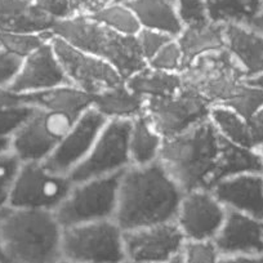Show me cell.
Wrapping results in <instances>:
<instances>
[{
	"instance_id": "836d02e7",
	"label": "cell",
	"mask_w": 263,
	"mask_h": 263,
	"mask_svg": "<svg viewBox=\"0 0 263 263\" xmlns=\"http://www.w3.org/2000/svg\"><path fill=\"white\" fill-rule=\"evenodd\" d=\"M21 165L22 161L12 153V150L0 156V209L9 205L12 190Z\"/></svg>"
},
{
	"instance_id": "9a60e30c",
	"label": "cell",
	"mask_w": 263,
	"mask_h": 263,
	"mask_svg": "<svg viewBox=\"0 0 263 263\" xmlns=\"http://www.w3.org/2000/svg\"><path fill=\"white\" fill-rule=\"evenodd\" d=\"M106 123L107 120L96 108H88L74 121L60 145L43 164L54 173L69 176L87 158Z\"/></svg>"
},
{
	"instance_id": "60d3db41",
	"label": "cell",
	"mask_w": 263,
	"mask_h": 263,
	"mask_svg": "<svg viewBox=\"0 0 263 263\" xmlns=\"http://www.w3.org/2000/svg\"><path fill=\"white\" fill-rule=\"evenodd\" d=\"M253 147L259 150L263 147V106L247 119Z\"/></svg>"
},
{
	"instance_id": "cb8c5ba5",
	"label": "cell",
	"mask_w": 263,
	"mask_h": 263,
	"mask_svg": "<svg viewBox=\"0 0 263 263\" xmlns=\"http://www.w3.org/2000/svg\"><path fill=\"white\" fill-rule=\"evenodd\" d=\"M146 100L126 87L125 82L93 96L92 107L106 120H133L145 112Z\"/></svg>"
},
{
	"instance_id": "bcb514c9",
	"label": "cell",
	"mask_w": 263,
	"mask_h": 263,
	"mask_svg": "<svg viewBox=\"0 0 263 263\" xmlns=\"http://www.w3.org/2000/svg\"><path fill=\"white\" fill-rule=\"evenodd\" d=\"M9 150H11V140H8V138H0V156L4 155Z\"/></svg>"
},
{
	"instance_id": "7a4b0ae2",
	"label": "cell",
	"mask_w": 263,
	"mask_h": 263,
	"mask_svg": "<svg viewBox=\"0 0 263 263\" xmlns=\"http://www.w3.org/2000/svg\"><path fill=\"white\" fill-rule=\"evenodd\" d=\"M62 231L54 212L13 206L0 209L6 262L55 263L62 258Z\"/></svg>"
},
{
	"instance_id": "277c9868",
	"label": "cell",
	"mask_w": 263,
	"mask_h": 263,
	"mask_svg": "<svg viewBox=\"0 0 263 263\" xmlns=\"http://www.w3.org/2000/svg\"><path fill=\"white\" fill-rule=\"evenodd\" d=\"M50 31L69 44L110 63L124 80L146 66L136 36L119 34L89 14L55 20Z\"/></svg>"
},
{
	"instance_id": "74e56055",
	"label": "cell",
	"mask_w": 263,
	"mask_h": 263,
	"mask_svg": "<svg viewBox=\"0 0 263 263\" xmlns=\"http://www.w3.org/2000/svg\"><path fill=\"white\" fill-rule=\"evenodd\" d=\"M24 58L0 48V88H11L21 70Z\"/></svg>"
},
{
	"instance_id": "7dc6e473",
	"label": "cell",
	"mask_w": 263,
	"mask_h": 263,
	"mask_svg": "<svg viewBox=\"0 0 263 263\" xmlns=\"http://www.w3.org/2000/svg\"><path fill=\"white\" fill-rule=\"evenodd\" d=\"M252 27L253 29L258 30V31L263 32V8H262V12H260L259 16H258V18L255 20L254 24L252 25Z\"/></svg>"
},
{
	"instance_id": "3957f363",
	"label": "cell",
	"mask_w": 263,
	"mask_h": 263,
	"mask_svg": "<svg viewBox=\"0 0 263 263\" xmlns=\"http://www.w3.org/2000/svg\"><path fill=\"white\" fill-rule=\"evenodd\" d=\"M221 145L222 136L208 119L164 140L159 161L183 192L211 190Z\"/></svg>"
},
{
	"instance_id": "816d5d0a",
	"label": "cell",
	"mask_w": 263,
	"mask_h": 263,
	"mask_svg": "<svg viewBox=\"0 0 263 263\" xmlns=\"http://www.w3.org/2000/svg\"><path fill=\"white\" fill-rule=\"evenodd\" d=\"M259 154H260V158H262V163H263V147L262 148H259ZM262 176H263V171H262Z\"/></svg>"
},
{
	"instance_id": "ab89813d",
	"label": "cell",
	"mask_w": 263,
	"mask_h": 263,
	"mask_svg": "<svg viewBox=\"0 0 263 263\" xmlns=\"http://www.w3.org/2000/svg\"><path fill=\"white\" fill-rule=\"evenodd\" d=\"M36 8L54 20L72 16L71 0H30Z\"/></svg>"
},
{
	"instance_id": "6da1fadb",
	"label": "cell",
	"mask_w": 263,
	"mask_h": 263,
	"mask_svg": "<svg viewBox=\"0 0 263 263\" xmlns=\"http://www.w3.org/2000/svg\"><path fill=\"white\" fill-rule=\"evenodd\" d=\"M184 192L160 161L123 171L114 219L123 231L176 219Z\"/></svg>"
},
{
	"instance_id": "f5cc1de1",
	"label": "cell",
	"mask_w": 263,
	"mask_h": 263,
	"mask_svg": "<svg viewBox=\"0 0 263 263\" xmlns=\"http://www.w3.org/2000/svg\"><path fill=\"white\" fill-rule=\"evenodd\" d=\"M114 2H125V0H114Z\"/></svg>"
},
{
	"instance_id": "2e32d148",
	"label": "cell",
	"mask_w": 263,
	"mask_h": 263,
	"mask_svg": "<svg viewBox=\"0 0 263 263\" xmlns=\"http://www.w3.org/2000/svg\"><path fill=\"white\" fill-rule=\"evenodd\" d=\"M63 84H69V82L53 50L52 43L48 42L24 58L21 70L9 89L18 95H30Z\"/></svg>"
},
{
	"instance_id": "9c48e42d",
	"label": "cell",
	"mask_w": 263,
	"mask_h": 263,
	"mask_svg": "<svg viewBox=\"0 0 263 263\" xmlns=\"http://www.w3.org/2000/svg\"><path fill=\"white\" fill-rule=\"evenodd\" d=\"M130 121L107 120L87 158L69 173L74 183L119 173L130 165Z\"/></svg>"
},
{
	"instance_id": "11a10c76",
	"label": "cell",
	"mask_w": 263,
	"mask_h": 263,
	"mask_svg": "<svg viewBox=\"0 0 263 263\" xmlns=\"http://www.w3.org/2000/svg\"><path fill=\"white\" fill-rule=\"evenodd\" d=\"M0 48H2V45H0Z\"/></svg>"
},
{
	"instance_id": "484cf974",
	"label": "cell",
	"mask_w": 263,
	"mask_h": 263,
	"mask_svg": "<svg viewBox=\"0 0 263 263\" xmlns=\"http://www.w3.org/2000/svg\"><path fill=\"white\" fill-rule=\"evenodd\" d=\"M263 171V163L260 154L254 148H247L235 145L222 137L221 153L217 161L216 172L213 176L212 189L219 181L241 173H260ZM211 189V190H212Z\"/></svg>"
},
{
	"instance_id": "7c38bea8",
	"label": "cell",
	"mask_w": 263,
	"mask_h": 263,
	"mask_svg": "<svg viewBox=\"0 0 263 263\" xmlns=\"http://www.w3.org/2000/svg\"><path fill=\"white\" fill-rule=\"evenodd\" d=\"M50 43L69 84L92 97L124 82L121 75L106 61L54 35Z\"/></svg>"
},
{
	"instance_id": "d6986e66",
	"label": "cell",
	"mask_w": 263,
	"mask_h": 263,
	"mask_svg": "<svg viewBox=\"0 0 263 263\" xmlns=\"http://www.w3.org/2000/svg\"><path fill=\"white\" fill-rule=\"evenodd\" d=\"M226 49L247 79L263 74V32L242 25H224Z\"/></svg>"
},
{
	"instance_id": "4dcf8cb0",
	"label": "cell",
	"mask_w": 263,
	"mask_h": 263,
	"mask_svg": "<svg viewBox=\"0 0 263 263\" xmlns=\"http://www.w3.org/2000/svg\"><path fill=\"white\" fill-rule=\"evenodd\" d=\"M53 37V32H0V45L4 49L25 58L34 50L47 44Z\"/></svg>"
},
{
	"instance_id": "603a6c76",
	"label": "cell",
	"mask_w": 263,
	"mask_h": 263,
	"mask_svg": "<svg viewBox=\"0 0 263 263\" xmlns=\"http://www.w3.org/2000/svg\"><path fill=\"white\" fill-rule=\"evenodd\" d=\"M176 39L183 53L184 67L206 53L226 48L224 25L214 24L208 20L200 24L184 25L183 30Z\"/></svg>"
},
{
	"instance_id": "f35d334b",
	"label": "cell",
	"mask_w": 263,
	"mask_h": 263,
	"mask_svg": "<svg viewBox=\"0 0 263 263\" xmlns=\"http://www.w3.org/2000/svg\"><path fill=\"white\" fill-rule=\"evenodd\" d=\"M176 3L184 25L200 24L208 20L204 0H176Z\"/></svg>"
},
{
	"instance_id": "f546056e",
	"label": "cell",
	"mask_w": 263,
	"mask_h": 263,
	"mask_svg": "<svg viewBox=\"0 0 263 263\" xmlns=\"http://www.w3.org/2000/svg\"><path fill=\"white\" fill-rule=\"evenodd\" d=\"M89 16L108 29L126 36H136L141 30L137 17L124 2H111Z\"/></svg>"
},
{
	"instance_id": "7bdbcfd3",
	"label": "cell",
	"mask_w": 263,
	"mask_h": 263,
	"mask_svg": "<svg viewBox=\"0 0 263 263\" xmlns=\"http://www.w3.org/2000/svg\"><path fill=\"white\" fill-rule=\"evenodd\" d=\"M18 103H24L21 95L13 92L9 88H0V108L18 105Z\"/></svg>"
},
{
	"instance_id": "f907efd6",
	"label": "cell",
	"mask_w": 263,
	"mask_h": 263,
	"mask_svg": "<svg viewBox=\"0 0 263 263\" xmlns=\"http://www.w3.org/2000/svg\"><path fill=\"white\" fill-rule=\"evenodd\" d=\"M55 263H82V262H75V260L66 259V258H61V259H58Z\"/></svg>"
},
{
	"instance_id": "8fae6325",
	"label": "cell",
	"mask_w": 263,
	"mask_h": 263,
	"mask_svg": "<svg viewBox=\"0 0 263 263\" xmlns=\"http://www.w3.org/2000/svg\"><path fill=\"white\" fill-rule=\"evenodd\" d=\"M212 105L196 92L182 87L172 96L146 100L145 115L164 140L178 136L209 119Z\"/></svg>"
},
{
	"instance_id": "8992f818",
	"label": "cell",
	"mask_w": 263,
	"mask_h": 263,
	"mask_svg": "<svg viewBox=\"0 0 263 263\" xmlns=\"http://www.w3.org/2000/svg\"><path fill=\"white\" fill-rule=\"evenodd\" d=\"M62 258L82 263H125L123 230L115 219L65 227Z\"/></svg>"
},
{
	"instance_id": "e575fe53",
	"label": "cell",
	"mask_w": 263,
	"mask_h": 263,
	"mask_svg": "<svg viewBox=\"0 0 263 263\" xmlns=\"http://www.w3.org/2000/svg\"><path fill=\"white\" fill-rule=\"evenodd\" d=\"M146 65L156 70L181 74L184 67V60L177 39H172L166 43L151 60L147 61Z\"/></svg>"
},
{
	"instance_id": "b9f144b4",
	"label": "cell",
	"mask_w": 263,
	"mask_h": 263,
	"mask_svg": "<svg viewBox=\"0 0 263 263\" xmlns=\"http://www.w3.org/2000/svg\"><path fill=\"white\" fill-rule=\"evenodd\" d=\"M114 0H71L72 13L74 14H90L98 11L102 7L107 6Z\"/></svg>"
},
{
	"instance_id": "db71d44e",
	"label": "cell",
	"mask_w": 263,
	"mask_h": 263,
	"mask_svg": "<svg viewBox=\"0 0 263 263\" xmlns=\"http://www.w3.org/2000/svg\"><path fill=\"white\" fill-rule=\"evenodd\" d=\"M4 263H9V262H4Z\"/></svg>"
},
{
	"instance_id": "681fc988",
	"label": "cell",
	"mask_w": 263,
	"mask_h": 263,
	"mask_svg": "<svg viewBox=\"0 0 263 263\" xmlns=\"http://www.w3.org/2000/svg\"><path fill=\"white\" fill-rule=\"evenodd\" d=\"M6 262V255L3 250V242H2V235H0V263Z\"/></svg>"
},
{
	"instance_id": "e0dca14e",
	"label": "cell",
	"mask_w": 263,
	"mask_h": 263,
	"mask_svg": "<svg viewBox=\"0 0 263 263\" xmlns=\"http://www.w3.org/2000/svg\"><path fill=\"white\" fill-rule=\"evenodd\" d=\"M213 242L221 255L263 254V221L240 212L227 211Z\"/></svg>"
},
{
	"instance_id": "1f68e13d",
	"label": "cell",
	"mask_w": 263,
	"mask_h": 263,
	"mask_svg": "<svg viewBox=\"0 0 263 263\" xmlns=\"http://www.w3.org/2000/svg\"><path fill=\"white\" fill-rule=\"evenodd\" d=\"M36 108L27 103L0 108V138L11 140L30 119Z\"/></svg>"
},
{
	"instance_id": "d4e9b609",
	"label": "cell",
	"mask_w": 263,
	"mask_h": 263,
	"mask_svg": "<svg viewBox=\"0 0 263 263\" xmlns=\"http://www.w3.org/2000/svg\"><path fill=\"white\" fill-rule=\"evenodd\" d=\"M164 138L151 124L145 112L130 121L129 156L130 165L143 166L159 161Z\"/></svg>"
},
{
	"instance_id": "7402d4cb",
	"label": "cell",
	"mask_w": 263,
	"mask_h": 263,
	"mask_svg": "<svg viewBox=\"0 0 263 263\" xmlns=\"http://www.w3.org/2000/svg\"><path fill=\"white\" fill-rule=\"evenodd\" d=\"M54 21L30 0H0V32L49 31Z\"/></svg>"
},
{
	"instance_id": "5bb4252c",
	"label": "cell",
	"mask_w": 263,
	"mask_h": 263,
	"mask_svg": "<svg viewBox=\"0 0 263 263\" xmlns=\"http://www.w3.org/2000/svg\"><path fill=\"white\" fill-rule=\"evenodd\" d=\"M226 213L211 190H192L182 196L174 222L186 241H205L216 237Z\"/></svg>"
},
{
	"instance_id": "5b68a950",
	"label": "cell",
	"mask_w": 263,
	"mask_h": 263,
	"mask_svg": "<svg viewBox=\"0 0 263 263\" xmlns=\"http://www.w3.org/2000/svg\"><path fill=\"white\" fill-rule=\"evenodd\" d=\"M182 85L205 98L212 106L223 105L245 84L244 71L229 50L206 53L181 71Z\"/></svg>"
},
{
	"instance_id": "9f6ffc18",
	"label": "cell",
	"mask_w": 263,
	"mask_h": 263,
	"mask_svg": "<svg viewBox=\"0 0 263 263\" xmlns=\"http://www.w3.org/2000/svg\"><path fill=\"white\" fill-rule=\"evenodd\" d=\"M125 263H128V262H125Z\"/></svg>"
},
{
	"instance_id": "d6a6232c",
	"label": "cell",
	"mask_w": 263,
	"mask_h": 263,
	"mask_svg": "<svg viewBox=\"0 0 263 263\" xmlns=\"http://www.w3.org/2000/svg\"><path fill=\"white\" fill-rule=\"evenodd\" d=\"M223 106L232 108L244 119L250 118L263 106V89L249 85L245 80L241 89L223 103Z\"/></svg>"
},
{
	"instance_id": "52a82bcc",
	"label": "cell",
	"mask_w": 263,
	"mask_h": 263,
	"mask_svg": "<svg viewBox=\"0 0 263 263\" xmlns=\"http://www.w3.org/2000/svg\"><path fill=\"white\" fill-rule=\"evenodd\" d=\"M123 172L74 183L71 191L54 211L61 226L112 219L118 205V191Z\"/></svg>"
},
{
	"instance_id": "ba28073f",
	"label": "cell",
	"mask_w": 263,
	"mask_h": 263,
	"mask_svg": "<svg viewBox=\"0 0 263 263\" xmlns=\"http://www.w3.org/2000/svg\"><path fill=\"white\" fill-rule=\"evenodd\" d=\"M72 186L74 182L69 176L54 173L43 163H22L8 206L54 212L70 194Z\"/></svg>"
},
{
	"instance_id": "ee69618b",
	"label": "cell",
	"mask_w": 263,
	"mask_h": 263,
	"mask_svg": "<svg viewBox=\"0 0 263 263\" xmlns=\"http://www.w3.org/2000/svg\"><path fill=\"white\" fill-rule=\"evenodd\" d=\"M219 263H263V254L257 255H222Z\"/></svg>"
},
{
	"instance_id": "8d00e7d4",
	"label": "cell",
	"mask_w": 263,
	"mask_h": 263,
	"mask_svg": "<svg viewBox=\"0 0 263 263\" xmlns=\"http://www.w3.org/2000/svg\"><path fill=\"white\" fill-rule=\"evenodd\" d=\"M136 39H137L141 54L145 58L146 63H147V61L151 60L166 43L171 42L172 39H176V37H172L171 35H166L161 31H156V30L141 29L140 32L136 35Z\"/></svg>"
},
{
	"instance_id": "f6af8a7d",
	"label": "cell",
	"mask_w": 263,
	"mask_h": 263,
	"mask_svg": "<svg viewBox=\"0 0 263 263\" xmlns=\"http://www.w3.org/2000/svg\"><path fill=\"white\" fill-rule=\"evenodd\" d=\"M247 83L249 85H253V87H257L263 89V74L258 75V77L250 78V79H247Z\"/></svg>"
},
{
	"instance_id": "30bf717a",
	"label": "cell",
	"mask_w": 263,
	"mask_h": 263,
	"mask_svg": "<svg viewBox=\"0 0 263 263\" xmlns=\"http://www.w3.org/2000/svg\"><path fill=\"white\" fill-rule=\"evenodd\" d=\"M77 119L54 111L39 110L11 138V150L22 163H44Z\"/></svg>"
},
{
	"instance_id": "83f0119b",
	"label": "cell",
	"mask_w": 263,
	"mask_h": 263,
	"mask_svg": "<svg viewBox=\"0 0 263 263\" xmlns=\"http://www.w3.org/2000/svg\"><path fill=\"white\" fill-rule=\"evenodd\" d=\"M208 21L250 26L260 14L263 0H204Z\"/></svg>"
},
{
	"instance_id": "44dd1931",
	"label": "cell",
	"mask_w": 263,
	"mask_h": 263,
	"mask_svg": "<svg viewBox=\"0 0 263 263\" xmlns=\"http://www.w3.org/2000/svg\"><path fill=\"white\" fill-rule=\"evenodd\" d=\"M124 3L136 14L141 29L156 30L172 37L183 30L176 0H125Z\"/></svg>"
},
{
	"instance_id": "4316f807",
	"label": "cell",
	"mask_w": 263,
	"mask_h": 263,
	"mask_svg": "<svg viewBox=\"0 0 263 263\" xmlns=\"http://www.w3.org/2000/svg\"><path fill=\"white\" fill-rule=\"evenodd\" d=\"M124 82L129 89L145 100L172 96L183 87L179 72L156 70L147 65L126 78Z\"/></svg>"
},
{
	"instance_id": "ac0fdd59",
	"label": "cell",
	"mask_w": 263,
	"mask_h": 263,
	"mask_svg": "<svg viewBox=\"0 0 263 263\" xmlns=\"http://www.w3.org/2000/svg\"><path fill=\"white\" fill-rule=\"evenodd\" d=\"M227 211L240 212L263 221V176L241 173L219 181L211 190Z\"/></svg>"
},
{
	"instance_id": "f1b7e54d",
	"label": "cell",
	"mask_w": 263,
	"mask_h": 263,
	"mask_svg": "<svg viewBox=\"0 0 263 263\" xmlns=\"http://www.w3.org/2000/svg\"><path fill=\"white\" fill-rule=\"evenodd\" d=\"M209 120L219 135L235 145L254 148L250 138L247 119L223 105H213L209 112ZM255 150V148H254Z\"/></svg>"
},
{
	"instance_id": "d590c367",
	"label": "cell",
	"mask_w": 263,
	"mask_h": 263,
	"mask_svg": "<svg viewBox=\"0 0 263 263\" xmlns=\"http://www.w3.org/2000/svg\"><path fill=\"white\" fill-rule=\"evenodd\" d=\"M221 257L213 240L186 241L181 252L182 263H219Z\"/></svg>"
},
{
	"instance_id": "ffe728a7",
	"label": "cell",
	"mask_w": 263,
	"mask_h": 263,
	"mask_svg": "<svg viewBox=\"0 0 263 263\" xmlns=\"http://www.w3.org/2000/svg\"><path fill=\"white\" fill-rule=\"evenodd\" d=\"M24 103L35 108L54 112H62L78 119L83 112L92 107L93 97L71 84H63L42 92L21 95Z\"/></svg>"
},
{
	"instance_id": "4fadbf2b",
	"label": "cell",
	"mask_w": 263,
	"mask_h": 263,
	"mask_svg": "<svg viewBox=\"0 0 263 263\" xmlns=\"http://www.w3.org/2000/svg\"><path fill=\"white\" fill-rule=\"evenodd\" d=\"M128 263H160L181 254L186 242L174 221L123 231Z\"/></svg>"
},
{
	"instance_id": "c3c4849f",
	"label": "cell",
	"mask_w": 263,
	"mask_h": 263,
	"mask_svg": "<svg viewBox=\"0 0 263 263\" xmlns=\"http://www.w3.org/2000/svg\"><path fill=\"white\" fill-rule=\"evenodd\" d=\"M160 263H182L181 254L176 255V257L171 258V259H168V260H164V262H160Z\"/></svg>"
}]
</instances>
